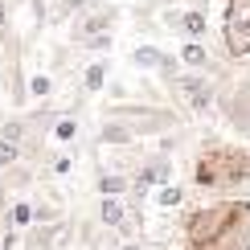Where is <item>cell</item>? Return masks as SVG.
I'll use <instances>...</instances> for the list:
<instances>
[{
  "instance_id": "obj_12",
  "label": "cell",
  "mask_w": 250,
  "mask_h": 250,
  "mask_svg": "<svg viewBox=\"0 0 250 250\" xmlns=\"http://www.w3.org/2000/svg\"><path fill=\"white\" fill-rule=\"evenodd\" d=\"M176 33L185 41H205L209 37V17H205V8H181V25H176Z\"/></svg>"
},
{
  "instance_id": "obj_4",
  "label": "cell",
  "mask_w": 250,
  "mask_h": 250,
  "mask_svg": "<svg viewBox=\"0 0 250 250\" xmlns=\"http://www.w3.org/2000/svg\"><path fill=\"white\" fill-rule=\"evenodd\" d=\"M164 90L172 95L176 111H181L185 119L189 115H209V111H217V78L213 74H193V70H181L172 82H164Z\"/></svg>"
},
{
  "instance_id": "obj_23",
  "label": "cell",
  "mask_w": 250,
  "mask_h": 250,
  "mask_svg": "<svg viewBox=\"0 0 250 250\" xmlns=\"http://www.w3.org/2000/svg\"><path fill=\"white\" fill-rule=\"evenodd\" d=\"M17 164H25V152H21L17 144H8V140H0V172H8V168H17Z\"/></svg>"
},
{
  "instance_id": "obj_17",
  "label": "cell",
  "mask_w": 250,
  "mask_h": 250,
  "mask_svg": "<svg viewBox=\"0 0 250 250\" xmlns=\"http://www.w3.org/2000/svg\"><path fill=\"white\" fill-rule=\"evenodd\" d=\"M4 222H8V230L25 234L29 226H33V201H29V197H13V201H8V213H4Z\"/></svg>"
},
{
  "instance_id": "obj_3",
  "label": "cell",
  "mask_w": 250,
  "mask_h": 250,
  "mask_svg": "<svg viewBox=\"0 0 250 250\" xmlns=\"http://www.w3.org/2000/svg\"><path fill=\"white\" fill-rule=\"evenodd\" d=\"M103 119H119L135 140L181 131V123H185V115L176 107H168V103H107L103 107Z\"/></svg>"
},
{
  "instance_id": "obj_26",
  "label": "cell",
  "mask_w": 250,
  "mask_h": 250,
  "mask_svg": "<svg viewBox=\"0 0 250 250\" xmlns=\"http://www.w3.org/2000/svg\"><path fill=\"white\" fill-rule=\"evenodd\" d=\"M119 250H144V242H140V238H131V242H119Z\"/></svg>"
},
{
  "instance_id": "obj_6",
  "label": "cell",
  "mask_w": 250,
  "mask_h": 250,
  "mask_svg": "<svg viewBox=\"0 0 250 250\" xmlns=\"http://www.w3.org/2000/svg\"><path fill=\"white\" fill-rule=\"evenodd\" d=\"M217 111H222V123L234 135H250V78L226 82L217 90Z\"/></svg>"
},
{
  "instance_id": "obj_1",
  "label": "cell",
  "mask_w": 250,
  "mask_h": 250,
  "mask_svg": "<svg viewBox=\"0 0 250 250\" xmlns=\"http://www.w3.org/2000/svg\"><path fill=\"white\" fill-rule=\"evenodd\" d=\"M185 250H250V201L217 197L185 213Z\"/></svg>"
},
{
  "instance_id": "obj_7",
  "label": "cell",
  "mask_w": 250,
  "mask_h": 250,
  "mask_svg": "<svg viewBox=\"0 0 250 250\" xmlns=\"http://www.w3.org/2000/svg\"><path fill=\"white\" fill-rule=\"evenodd\" d=\"M119 21V8L115 4H95L90 0V8H82V13L74 17V33H70V45H86L90 37H103L111 33Z\"/></svg>"
},
{
  "instance_id": "obj_18",
  "label": "cell",
  "mask_w": 250,
  "mask_h": 250,
  "mask_svg": "<svg viewBox=\"0 0 250 250\" xmlns=\"http://www.w3.org/2000/svg\"><path fill=\"white\" fill-rule=\"evenodd\" d=\"M168 58H172V54H168V49H160V45H135V49H131V66H135V70H156V74H160V66H164Z\"/></svg>"
},
{
  "instance_id": "obj_15",
  "label": "cell",
  "mask_w": 250,
  "mask_h": 250,
  "mask_svg": "<svg viewBox=\"0 0 250 250\" xmlns=\"http://www.w3.org/2000/svg\"><path fill=\"white\" fill-rule=\"evenodd\" d=\"M95 193L99 197H127L131 193V176L111 172V168H99L95 172Z\"/></svg>"
},
{
  "instance_id": "obj_25",
  "label": "cell",
  "mask_w": 250,
  "mask_h": 250,
  "mask_svg": "<svg viewBox=\"0 0 250 250\" xmlns=\"http://www.w3.org/2000/svg\"><path fill=\"white\" fill-rule=\"evenodd\" d=\"M86 250H119V238L115 234H107V230H103L99 238H95V242H90Z\"/></svg>"
},
{
  "instance_id": "obj_9",
  "label": "cell",
  "mask_w": 250,
  "mask_h": 250,
  "mask_svg": "<svg viewBox=\"0 0 250 250\" xmlns=\"http://www.w3.org/2000/svg\"><path fill=\"white\" fill-rule=\"evenodd\" d=\"M70 246V222H58V226H29L21 234V250H62Z\"/></svg>"
},
{
  "instance_id": "obj_20",
  "label": "cell",
  "mask_w": 250,
  "mask_h": 250,
  "mask_svg": "<svg viewBox=\"0 0 250 250\" xmlns=\"http://www.w3.org/2000/svg\"><path fill=\"white\" fill-rule=\"evenodd\" d=\"M82 8H90V0H54V4L45 8V21H54V25H66V21H74Z\"/></svg>"
},
{
  "instance_id": "obj_24",
  "label": "cell",
  "mask_w": 250,
  "mask_h": 250,
  "mask_svg": "<svg viewBox=\"0 0 250 250\" xmlns=\"http://www.w3.org/2000/svg\"><path fill=\"white\" fill-rule=\"evenodd\" d=\"M111 45H115V33H103V37H90L86 45H78V49H86V54H107Z\"/></svg>"
},
{
  "instance_id": "obj_13",
  "label": "cell",
  "mask_w": 250,
  "mask_h": 250,
  "mask_svg": "<svg viewBox=\"0 0 250 250\" xmlns=\"http://www.w3.org/2000/svg\"><path fill=\"white\" fill-rule=\"evenodd\" d=\"M95 144H99V148H135L140 140H135V135H131L127 127H123L119 119H103V123H99Z\"/></svg>"
},
{
  "instance_id": "obj_16",
  "label": "cell",
  "mask_w": 250,
  "mask_h": 250,
  "mask_svg": "<svg viewBox=\"0 0 250 250\" xmlns=\"http://www.w3.org/2000/svg\"><path fill=\"white\" fill-rule=\"evenodd\" d=\"M78 135H82L78 115H74V111H58L54 123H49V140H54V144H74Z\"/></svg>"
},
{
  "instance_id": "obj_22",
  "label": "cell",
  "mask_w": 250,
  "mask_h": 250,
  "mask_svg": "<svg viewBox=\"0 0 250 250\" xmlns=\"http://www.w3.org/2000/svg\"><path fill=\"white\" fill-rule=\"evenodd\" d=\"M45 168H49V176H70V172H74V156H70V152H49L45 156Z\"/></svg>"
},
{
  "instance_id": "obj_8",
  "label": "cell",
  "mask_w": 250,
  "mask_h": 250,
  "mask_svg": "<svg viewBox=\"0 0 250 250\" xmlns=\"http://www.w3.org/2000/svg\"><path fill=\"white\" fill-rule=\"evenodd\" d=\"M172 156H164V152H144V160H140V168H135L131 181L135 185H144V189H160V185H172Z\"/></svg>"
},
{
  "instance_id": "obj_14",
  "label": "cell",
  "mask_w": 250,
  "mask_h": 250,
  "mask_svg": "<svg viewBox=\"0 0 250 250\" xmlns=\"http://www.w3.org/2000/svg\"><path fill=\"white\" fill-rule=\"evenodd\" d=\"M29 189H33V172H29V164H17V168H8V172H0V193L13 201V193L17 197H25Z\"/></svg>"
},
{
  "instance_id": "obj_11",
  "label": "cell",
  "mask_w": 250,
  "mask_h": 250,
  "mask_svg": "<svg viewBox=\"0 0 250 250\" xmlns=\"http://www.w3.org/2000/svg\"><path fill=\"white\" fill-rule=\"evenodd\" d=\"M107 78H111V62L107 58H90L86 66H82V74H78V90L82 95H99V90L107 86Z\"/></svg>"
},
{
  "instance_id": "obj_19",
  "label": "cell",
  "mask_w": 250,
  "mask_h": 250,
  "mask_svg": "<svg viewBox=\"0 0 250 250\" xmlns=\"http://www.w3.org/2000/svg\"><path fill=\"white\" fill-rule=\"evenodd\" d=\"M152 201H156V209H164V213H172V209H181L185 201H189V189L185 185H160V189L152 193Z\"/></svg>"
},
{
  "instance_id": "obj_27",
  "label": "cell",
  "mask_w": 250,
  "mask_h": 250,
  "mask_svg": "<svg viewBox=\"0 0 250 250\" xmlns=\"http://www.w3.org/2000/svg\"><path fill=\"white\" fill-rule=\"evenodd\" d=\"M185 4H189V0H185Z\"/></svg>"
},
{
  "instance_id": "obj_10",
  "label": "cell",
  "mask_w": 250,
  "mask_h": 250,
  "mask_svg": "<svg viewBox=\"0 0 250 250\" xmlns=\"http://www.w3.org/2000/svg\"><path fill=\"white\" fill-rule=\"evenodd\" d=\"M176 62H181L185 70H193V74H213V54L205 49V41H181Z\"/></svg>"
},
{
  "instance_id": "obj_5",
  "label": "cell",
  "mask_w": 250,
  "mask_h": 250,
  "mask_svg": "<svg viewBox=\"0 0 250 250\" xmlns=\"http://www.w3.org/2000/svg\"><path fill=\"white\" fill-rule=\"evenodd\" d=\"M222 49L230 62L250 58V0H230L222 21Z\"/></svg>"
},
{
  "instance_id": "obj_2",
  "label": "cell",
  "mask_w": 250,
  "mask_h": 250,
  "mask_svg": "<svg viewBox=\"0 0 250 250\" xmlns=\"http://www.w3.org/2000/svg\"><path fill=\"white\" fill-rule=\"evenodd\" d=\"M193 185L209 197H234L250 185V144H230L205 135L193 160Z\"/></svg>"
},
{
  "instance_id": "obj_21",
  "label": "cell",
  "mask_w": 250,
  "mask_h": 250,
  "mask_svg": "<svg viewBox=\"0 0 250 250\" xmlns=\"http://www.w3.org/2000/svg\"><path fill=\"white\" fill-rule=\"evenodd\" d=\"M29 99H37V103H49V99H54V74H45V70L29 74Z\"/></svg>"
}]
</instances>
